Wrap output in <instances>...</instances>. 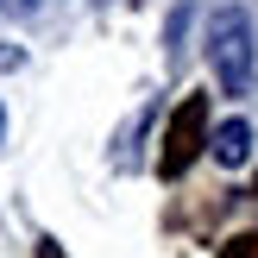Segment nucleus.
<instances>
[{
  "instance_id": "20e7f679",
  "label": "nucleus",
  "mask_w": 258,
  "mask_h": 258,
  "mask_svg": "<svg viewBox=\"0 0 258 258\" xmlns=\"http://www.w3.org/2000/svg\"><path fill=\"white\" fill-rule=\"evenodd\" d=\"M221 258H258V233H233V239H221Z\"/></svg>"
},
{
  "instance_id": "f257e3e1",
  "label": "nucleus",
  "mask_w": 258,
  "mask_h": 258,
  "mask_svg": "<svg viewBox=\"0 0 258 258\" xmlns=\"http://www.w3.org/2000/svg\"><path fill=\"white\" fill-rule=\"evenodd\" d=\"M208 63H214V76L227 82V95H246V88H252L258 44H252V19L239 7H221L208 19Z\"/></svg>"
},
{
  "instance_id": "423d86ee",
  "label": "nucleus",
  "mask_w": 258,
  "mask_h": 258,
  "mask_svg": "<svg viewBox=\"0 0 258 258\" xmlns=\"http://www.w3.org/2000/svg\"><path fill=\"white\" fill-rule=\"evenodd\" d=\"M32 258H70V252H63V246H57V239H50V233H44V239H38V246H32Z\"/></svg>"
},
{
  "instance_id": "7ed1b4c3",
  "label": "nucleus",
  "mask_w": 258,
  "mask_h": 258,
  "mask_svg": "<svg viewBox=\"0 0 258 258\" xmlns=\"http://www.w3.org/2000/svg\"><path fill=\"white\" fill-rule=\"evenodd\" d=\"M208 158L221 164V170H239V164L252 158V126H246V120L214 126V133H208Z\"/></svg>"
},
{
  "instance_id": "0eeeda50",
  "label": "nucleus",
  "mask_w": 258,
  "mask_h": 258,
  "mask_svg": "<svg viewBox=\"0 0 258 258\" xmlns=\"http://www.w3.org/2000/svg\"><path fill=\"white\" fill-rule=\"evenodd\" d=\"M19 63H25V50H19V44H13V50L0 44V70H19Z\"/></svg>"
},
{
  "instance_id": "6e6552de",
  "label": "nucleus",
  "mask_w": 258,
  "mask_h": 258,
  "mask_svg": "<svg viewBox=\"0 0 258 258\" xmlns=\"http://www.w3.org/2000/svg\"><path fill=\"white\" fill-rule=\"evenodd\" d=\"M0 139H7V107H0Z\"/></svg>"
},
{
  "instance_id": "39448f33",
  "label": "nucleus",
  "mask_w": 258,
  "mask_h": 258,
  "mask_svg": "<svg viewBox=\"0 0 258 258\" xmlns=\"http://www.w3.org/2000/svg\"><path fill=\"white\" fill-rule=\"evenodd\" d=\"M0 13L7 19H25V13H38V0H0Z\"/></svg>"
},
{
  "instance_id": "1a4fd4ad",
  "label": "nucleus",
  "mask_w": 258,
  "mask_h": 258,
  "mask_svg": "<svg viewBox=\"0 0 258 258\" xmlns=\"http://www.w3.org/2000/svg\"><path fill=\"white\" fill-rule=\"evenodd\" d=\"M252 202H258V183H252Z\"/></svg>"
},
{
  "instance_id": "f03ea898",
  "label": "nucleus",
  "mask_w": 258,
  "mask_h": 258,
  "mask_svg": "<svg viewBox=\"0 0 258 258\" xmlns=\"http://www.w3.org/2000/svg\"><path fill=\"white\" fill-rule=\"evenodd\" d=\"M208 133H214L208 95L196 88V95H183V101H176V113L164 120V145H158V176H164V183H176V176L208 151Z\"/></svg>"
}]
</instances>
